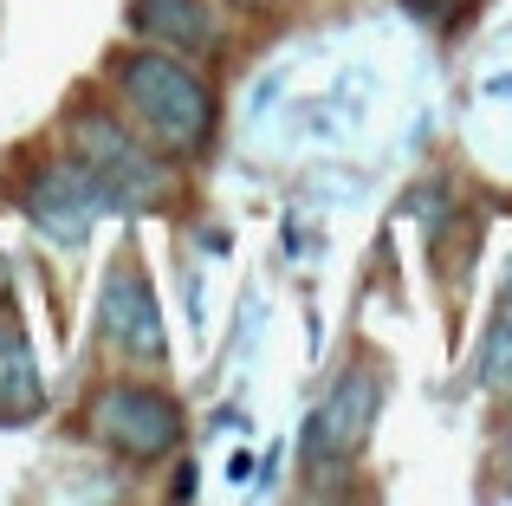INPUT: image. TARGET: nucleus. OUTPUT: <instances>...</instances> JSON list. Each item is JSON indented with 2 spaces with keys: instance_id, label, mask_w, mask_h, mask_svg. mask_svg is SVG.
<instances>
[{
  "instance_id": "f257e3e1",
  "label": "nucleus",
  "mask_w": 512,
  "mask_h": 506,
  "mask_svg": "<svg viewBox=\"0 0 512 506\" xmlns=\"http://www.w3.org/2000/svg\"><path fill=\"white\" fill-rule=\"evenodd\" d=\"M117 91H124L130 117L163 143L169 156H201L214 137V85L201 72H188L182 59L163 52H130L117 65Z\"/></svg>"
},
{
  "instance_id": "f03ea898",
  "label": "nucleus",
  "mask_w": 512,
  "mask_h": 506,
  "mask_svg": "<svg viewBox=\"0 0 512 506\" xmlns=\"http://www.w3.org/2000/svg\"><path fill=\"white\" fill-rule=\"evenodd\" d=\"M72 137H78V163L91 169V182H98V195H104L111 215H156V208L175 195L169 163L156 150H143L117 117L91 111V117L72 124Z\"/></svg>"
},
{
  "instance_id": "7ed1b4c3",
  "label": "nucleus",
  "mask_w": 512,
  "mask_h": 506,
  "mask_svg": "<svg viewBox=\"0 0 512 506\" xmlns=\"http://www.w3.org/2000/svg\"><path fill=\"white\" fill-rule=\"evenodd\" d=\"M91 435H98L111 455L150 468V461H163V455L182 448V409H175V396H163V390L111 383V390H98V403H91Z\"/></svg>"
},
{
  "instance_id": "20e7f679",
  "label": "nucleus",
  "mask_w": 512,
  "mask_h": 506,
  "mask_svg": "<svg viewBox=\"0 0 512 506\" xmlns=\"http://www.w3.org/2000/svg\"><path fill=\"white\" fill-rule=\"evenodd\" d=\"M376 409H383V377H376V370L338 377V390L312 409V422H305V435H299L305 468H344V461H357V448L370 442Z\"/></svg>"
},
{
  "instance_id": "39448f33",
  "label": "nucleus",
  "mask_w": 512,
  "mask_h": 506,
  "mask_svg": "<svg viewBox=\"0 0 512 506\" xmlns=\"http://www.w3.org/2000/svg\"><path fill=\"white\" fill-rule=\"evenodd\" d=\"M98 331L117 344L124 357H143V364H163L169 357V331H163V305H156V286L137 260H117L104 273L98 292Z\"/></svg>"
},
{
  "instance_id": "423d86ee",
  "label": "nucleus",
  "mask_w": 512,
  "mask_h": 506,
  "mask_svg": "<svg viewBox=\"0 0 512 506\" xmlns=\"http://www.w3.org/2000/svg\"><path fill=\"white\" fill-rule=\"evenodd\" d=\"M26 215H33V228L46 234L52 247H85L91 228H98L111 208H104L91 169L78 163V156H65V163L39 169V182L26 189Z\"/></svg>"
},
{
  "instance_id": "0eeeda50",
  "label": "nucleus",
  "mask_w": 512,
  "mask_h": 506,
  "mask_svg": "<svg viewBox=\"0 0 512 506\" xmlns=\"http://www.w3.org/2000/svg\"><path fill=\"white\" fill-rule=\"evenodd\" d=\"M130 26L169 52H214L221 46V20L208 0H130Z\"/></svg>"
},
{
  "instance_id": "6e6552de",
  "label": "nucleus",
  "mask_w": 512,
  "mask_h": 506,
  "mask_svg": "<svg viewBox=\"0 0 512 506\" xmlns=\"http://www.w3.org/2000/svg\"><path fill=\"white\" fill-rule=\"evenodd\" d=\"M39 403H46V383H39L33 344H26V331L0 312V422L39 416Z\"/></svg>"
},
{
  "instance_id": "1a4fd4ad",
  "label": "nucleus",
  "mask_w": 512,
  "mask_h": 506,
  "mask_svg": "<svg viewBox=\"0 0 512 506\" xmlns=\"http://www.w3.org/2000/svg\"><path fill=\"white\" fill-rule=\"evenodd\" d=\"M480 377H487V390H493V396H506V403H512V292L500 299V312H493V325H487Z\"/></svg>"
},
{
  "instance_id": "9d476101",
  "label": "nucleus",
  "mask_w": 512,
  "mask_h": 506,
  "mask_svg": "<svg viewBox=\"0 0 512 506\" xmlns=\"http://www.w3.org/2000/svg\"><path fill=\"white\" fill-rule=\"evenodd\" d=\"M402 7H409L415 20H441V13H454V0H402Z\"/></svg>"
},
{
  "instance_id": "9b49d317",
  "label": "nucleus",
  "mask_w": 512,
  "mask_h": 506,
  "mask_svg": "<svg viewBox=\"0 0 512 506\" xmlns=\"http://www.w3.org/2000/svg\"><path fill=\"white\" fill-rule=\"evenodd\" d=\"M227 7H247L253 13V7H273V0H227Z\"/></svg>"
}]
</instances>
